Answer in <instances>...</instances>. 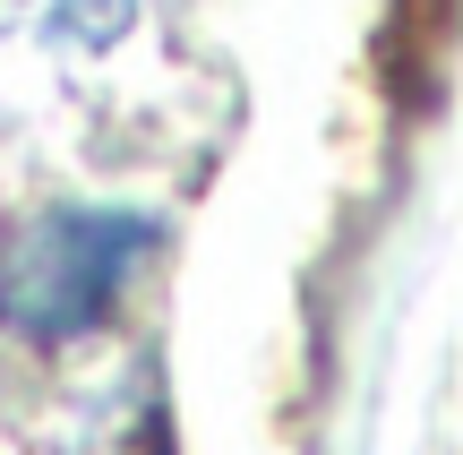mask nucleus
<instances>
[{
	"instance_id": "nucleus-1",
	"label": "nucleus",
	"mask_w": 463,
	"mask_h": 455,
	"mask_svg": "<svg viewBox=\"0 0 463 455\" xmlns=\"http://www.w3.org/2000/svg\"><path fill=\"white\" fill-rule=\"evenodd\" d=\"M155 258V215L61 206L0 241V327L26 344H78L120 309L137 267Z\"/></svg>"
},
{
	"instance_id": "nucleus-2",
	"label": "nucleus",
	"mask_w": 463,
	"mask_h": 455,
	"mask_svg": "<svg viewBox=\"0 0 463 455\" xmlns=\"http://www.w3.org/2000/svg\"><path fill=\"white\" fill-rule=\"evenodd\" d=\"M120 26H129V0H43V34H61L78 52L112 43Z\"/></svg>"
}]
</instances>
